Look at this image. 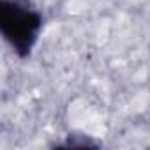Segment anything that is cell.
Segmentation results:
<instances>
[{
	"label": "cell",
	"mask_w": 150,
	"mask_h": 150,
	"mask_svg": "<svg viewBox=\"0 0 150 150\" xmlns=\"http://www.w3.org/2000/svg\"><path fill=\"white\" fill-rule=\"evenodd\" d=\"M42 28V16L27 0H2L0 32L20 58H27Z\"/></svg>",
	"instance_id": "cell-1"
}]
</instances>
